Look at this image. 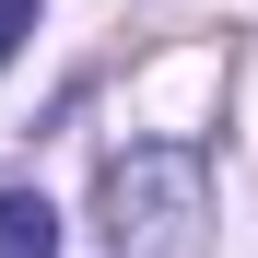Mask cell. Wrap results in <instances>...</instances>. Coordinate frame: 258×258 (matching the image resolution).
Instances as JSON below:
<instances>
[{
    "mask_svg": "<svg viewBox=\"0 0 258 258\" xmlns=\"http://www.w3.org/2000/svg\"><path fill=\"white\" fill-rule=\"evenodd\" d=\"M0 258H59V211L35 188H0Z\"/></svg>",
    "mask_w": 258,
    "mask_h": 258,
    "instance_id": "2",
    "label": "cell"
},
{
    "mask_svg": "<svg viewBox=\"0 0 258 258\" xmlns=\"http://www.w3.org/2000/svg\"><path fill=\"white\" fill-rule=\"evenodd\" d=\"M200 211H211V164L188 141H129L106 164V235H117V258H188Z\"/></svg>",
    "mask_w": 258,
    "mask_h": 258,
    "instance_id": "1",
    "label": "cell"
},
{
    "mask_svg": "<svg viewBox=\"0 0 258 258\" xmlns=\"http://www.w3.org/2000/svg\"><path fill=\"white\" fill-rule=\"evenodd\" d=\"M35 35V0H0V71H12V47Z\"/></svg>",
    "mask_w": 258,
    "mask_h": 258,
    "instance_id": "3",
    "label": "cell"
}]
</instances>
